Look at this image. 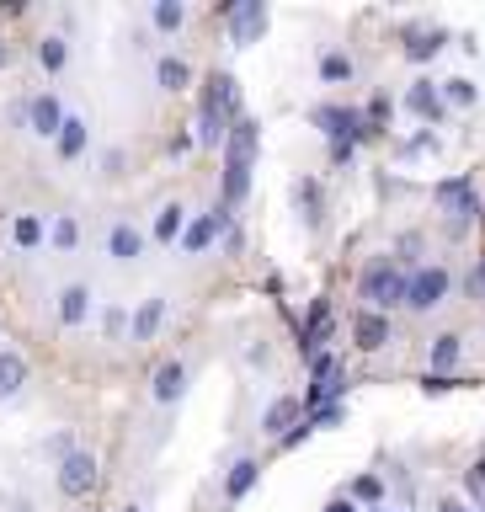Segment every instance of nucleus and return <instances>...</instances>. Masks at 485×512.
<instances>
[{
	"instance_id": "nucleus-28",
	"label": "nucleus",
	"mask_w": 485,
	"mask_h": 512,
	"mask_svg": "<svg viewBox=\"0 0 485 512\" xmlns=\"http://www.w3.org/2000/svg\"><path fill=\"white\" fill-rule=\"evenodd\" d=\"M256 475H262V464H256L251 454H246V459H235V464H230V475H224V496H230V502H240V496L256 486Z\"/></svg>"
},
{
	"instance_id": "nucleus-37",
	"label": "nucleus",
	"mask_w": 485,
	"mask_h": 512,
	"mask_svg": "<svg viewBox=\"0 0 485 512\" xmlns=\"http://www.w3.org/2000/svg\"><path fill=\"white\" fill-rule=\"evenodd\" d=\"M43 454L59 464L64 454H75V438H70V432H54V438H43Z\"/></svg>"
},
{
	"instance_id": "nucleus-16",
	"label": "nucleus",
	"mask_w": 485,
	"mask_h": 512,
	"mask_svg": "<svg viewBox=\"0 0 485 512\" xmlns=\"http://www.w3.org/2000/svg\"><path fill=\"white\" fill-rule=\"evenodd\" d=\"M150 395H155V406H176V400L187 395V363L182 358H166L155 368V379H150Z\"/></svg>"
},
{
	"instance_id": "nucleus-26",
	"label": "nucleus",
	"mask_w": 485,
	"mask_h": 512,
	"mask_svg": "<svg viewBox=\"0 0 485 512\" xmlns=\"http://www.w3.org/2000/svg\"><path fill=\"white\" fill-rule=\"evenodd\" d=\"M182 230H187V208H182V203H160L150 240H160V246H176V240H182Z\"/></svg>"
},
{
	"instance_id": "nucleus-43",
	"label": "nucleus",
	"mask_w": 485,
	"mask_h": 512,
	"mask_svg": "<svg viewBox=\"0 0 485 512\" xmlns=\"http://www.w3.org/2000/svg\"><path fill=\"white\" fill-rule=\"evenodd\" d=\"M326 512H358V507H352V502H331Z\"/></svg>"
},
{
	"instance_id": "nucleus-6",
	"label": "nucleus",
	"mask_w": 485,
	"mask_h": 512,
	"mask_svg": "<svg viewBox=\"0 0 485 512\" xmlns=\"http://www.w3.org/2000/svg\"><path fill=\"white\" fill-rule=\"evenodd\" d=\"M310 118H315V128H320V134H326L331 144H358V139H374V128L363 123V112H358V107H336V102H326V107H315Z\"/></svg>"
},
{
	"instance_id": "nucleus-1",
	"label": "nucleus",
	"mask_w": 485,
	"mask_h": 512,
	"mask_svg": "<svg viewBox=\"0 0 485 512\" xmlns=\"http://www.w3.org/2000/svg\"><path fill=\"white\" fill-rule=\"evenodd\" d=\"M240 118H246V112H240V86H235V75H230V70H214V75L203 80V91H198V128H192V144H203V150H219Z\"/></svg>"
},
{
	"instance_id": "nucleus-33",
	"label": "nucleus",
	"mask_w": 485,
	"mask_h": 512,
	"mask_svg": "<svg viewBox=\"0 0 485 512\" xmlns=\"http://www.w3.org/2000/svg\"><path fill=\"white\" fill-rule=\"evenodd\" d=\"M438 91H443L448 107H475V102H480V86H475V80H443Z\"/></svg>"
},
{
	"instance_id": "nucleus-9",
	"label": "nucleus",
	"mask_w": 485,
	"mask_h": 512,
	"mask_svg": "<svg viewBox=\"0 0 485 512\" xmlns=\"http://www.w3.org/2000/svg\"><path fill=\"white\" fill-rule=\"evenodd\" d=\"M230 230V208H208V214H198V219H187V230H182V240H176V246H182L187 256H198V251H208L214 246V240Z\"/></svg>"
},
{
	"instance_id": "nucleus-36",
	"label": "nucleus",
	"mask_w": 485,
	"mask_h": 512,
	"mask_svg": "<svg viewBox=\"0 0 485 512\" xmlns=\"http://www.w3.org/2000/svg\"><path fill=\"white\" fill-rule=\"evenodd\" d=\"M102 176H107V182H118V176H128V150H123V144H112V150H102Z\"/></svg>"
},
{
	"instance_id": "nucleus-23",
	"label": "nucleus",
	"mask_w": 485,
	"mask_h": 512,
	"mask_svg": "<svg viewBox=\"0 0 485 512\" xmlns=\"http://www.w3.org/2000/svg\"><path fill=\"white\" fill-rule=\"evenodd\" d=\"M464 358V336L459 331H438V336H432V347H427V374H448V368H454Z\"/></svg>"
},
{
	"instance_id": "nucleus-27",
	"label": "nucleus",
	"mask_w": 485,
	"mask_h": 512,
	"mask_svg": "<svg viewBox=\"0 0 485 512\" xmlns=\"http://www.w3.org/2000/svg\"><path fill=\"white\" fill-rule=\"evenodd\" d=\"M326 336H331V304L315 299V304H310V320H304V342H299V352H310V358H315Z\"/></svg>"
},
{
	"instance_id": "nucleus-4",
	"label": "nucleus",
	"mask_w": 485,
	"mask_h": 512,
	"mask_svg": "<svg viewBox=\"0 0 485 512\" xmlns=\"http://www.w3.org/2000/svg\"><path fill=\"white\" fill-rule=\"evenodd\" d=\"M448 294H454V272L443 262H422L416 272H406V310L411 315L438 310V304H448Z\"/></svg>"
},
{
	"instance_id": "nucleus-32",
	"label": "nucleus",
	"mask_w": 485,
	"mask_h": 512,
	"mask_svg": "<svg viewBox=\"0 0 485 512\" xmlns=\"http://www.w3.org/2000/svg\"><path fill=\"white\" fill-rule=\"evenodd\" d=\"M422 251H427V240L416 235V230H406V235L395 240V256H390V262H395L400 272H416V267H422Z\"/></svg>"
},
{
	"instance_id": "nucleus-45",
	"label": "nucleus",
	"mask_w": 485,
	"mask_h": 512,
	"mask_svg": "<svg viewBox=\"0 0 485 512\" xmlns=\"http://www.w3.org/2000/svg\"><path fill=\"white\" fill-rule=\"evenodd\" d=\"M118 512H144V507H134V502H128V507H118Z\"/></svg>"
},
{
	"instance_id": "nucleus-41",
	"label": "nucleus",
	"mask_w": 485,
	"mask_h": 512,
	"mask_svg": "<svg viewBox=\"0 0 485 512\" xmlns=\"http://www.w3.org/2000/svg\"><path fill=\"white\" fill-rule=\"evenodd\" d=\"M246 363H251V368H267V363H272V347H267V342H262V347H251V352H246Z\"/></svg>"
},
{
	"instance_id": "nucleus-19",
	"label": "nucleus",
	"mask_w": 485,
	"mask_h": 512,
	"mask_svg": "<svg viewBox=\"0 0 485 512\" xmlns=\"http://www.w3.org/2000/svg\"><path fill=\"white\" fill-rule=\"evenodd\" d=\"M27 379H32V363H27L16 347H0V406L22 395V390H27Z\"/></svg>"
},
{
	"instance_id": "nucleus-35",
	"label": "nucleus",
	"mask_w": 485,
	"mask_h": 512,
	"mask_svg": "<svg viewBox=\"0 0 485 512\" xmlns=\"http://www.w3.org/2000/svg\"><path fill=\"white\" fill-rule=\"evenodd\" d=\"M102 331L112 336V342H123V336H128V310H123V304H107V310H102Z\"/></svg>"
},
{
	"instance_id": "nucleus-30",
	"label": "nucleus",
	"mask_w": 485,
	"mask_h": 512,
	"mask_svg": "<svg viewBox=\"0 0 485 512\" xmlns=\"http://www.w3.org/2000/svg\"><path fill=\"white\" fill-rule=\"evenodd\" d=\"M150 27L155 32H182L187 27V6H182V0H155V6H150Z\"/></svg>"
},
{
	"instance_id": "nucleus-29",
	"label": "nucleus",
	"mask_w": 485,
	"mask_h": 512,
	"mask_svg": "<svg viewBox=\"0 0 485 512\" xmlns=\"http://www.w3.org/2000/svg\"><path fill=\"white\" fill-rule=\"evenodd\" d=\"M352 75H358V59L352 54H342V48L320 54V80H326V86H342V80H352Z\"/></svg>"
},
{
	"instance_id": "nucleus-21",
	"label": "nucleus",
	"mask_w": 485,
	"mask_h": 512,
	"mask_svg": "<svg viewBox=\"0 0 485 512\" xmlns=\"http://www.w3.org/2000/svg\"><path fill=\"white\" fill-rule=\"evenodd\" d=\"M400 38H406V59H411V64H427V59H438V54H443L448 27H406Z\"/></svg>"
},
{
	"instance_id": "nucleus-7",
	"label": "nucleus",
	"mask_w": 485,
	"mask_h": 512,
	"mask_svg": "<svg viewBox=\"0 0 485 512\" xmlns=\"http://www.w3.org/2000/svg\"><path fill=\"white\" fill-rule=\"evenodd\" d=\"M432 198H438L443 208H448V214H454V224H448V230H464V224H470L475 214H480V192H475V182H470V176H448V182H438V187H432Z\"/></svg>"
},
{
	"instance_id": "nucleus-15",
	"label": "nucleus",
	"mask_w": 485,
	"mask_h": 512,
	"mask_svg": "<svg viewBox=\"0 0 485 512\" xmlns=\"http://www.w3.org/2000/svg\"><path fill=\"white\" fill-rule=\"evenodd\" d=\"M406 112H411V118H422V123L432 128V123H443V118H448V102H443V91L432 86V80H411Z\"/></svg>"
},
{
	"instance_id": "nucleus-18",
	"label": "nucleus",
	"mask_w": 485,
	"mask_h": 512,
	"mask_svg": "<svg viewBox=\"0 0 485 512\" xmlns=\"http://www.w3.org/2000/svg\"><path fill=\"white\" fill-rule=\"evenodd\" d=\"M91 150V123L80 118V112H64V128L54 134V155L59 160H80Z\"/></svg>"
},
{
	"instance_id": "nucleus-46",
	"label": "nucleus",
	"mask_w": 485,
	"mask_h": 512,
	"mask_svg": "<svg viewBox=\"0 0 485 512\" xmlns=\"http://www.w3.org/2000/svg\"><path fill=\"white\" fill-rule=\"evenodd\" d=\"M374 512H384V507H374Z\"/></svg>"
},
{
	"instance_id": "nucleus-17",
	"label": "nucleus",
	"mask_w": 485,
	"mask_h": 512,
	"mask_svg": "<svg viewBox=\"0 0 485 512\" xmlns=\"http://www.w3.org/2000/svg\"><path fill=\"white\" fill-rule=\"evenodd\" d=\"M299 422H304V395H278L267 406V416H262V432L267 438H288Z\"/></svg>"
},
{
	"instance_id": "nucleus-3",
	"label": "nucleus",
	"mask_w": 485,
	"mask_h": 512,
	"mask_svg": "<svg viewBox=\"0 0 485 512\" xmlns=\"http://www.w3.org/2000/svg\"><path fill=\"white\" fill-rule=\"evenodd\" d=\"M358 299H363L374 315L406 310V272H400V267L390 262V256L368 262V267H363V278H358Z\"/></svg>"
},
{
	"instance_id": "nucleus-42",
	"label": "nucleus",
	"mask_w": 485,
	"mask_h": 512,
	"mask_svg": "<svg viewBox=\"0 0 485 512\" xmlns=\"http://www.w3.org/2000/svg\"><path fill=\"white\" fill-rule=\"evenodd\" d=\"M6 64H11V43L0 38V70H6Z\"/></svg>"
},
{
	"instance_id": "nucleus-13",
	"label": "nucleus",
	"mask_w": 485,
	"mask_h": 512,
	"mask_svg": "<svg viewBox=\"0 0 485 512\" xmlns=\"http://www.w3.org/2000/svg\"><path fill=\"white\" fill-rule=\"evenodd\" d=\"M91 288L86 283H64L59 288V299H54V315H59V326L64 331H75V326H86V320H91Z\"/></svg>"
},
{
	"instance_id": "nucleus-44",
	"label": "nucleus",
	"mask_w": 485,
	"mask_h": 512,
	"mask_svg": "<svg viewBox=\"0 0 485 512\" xmlns=\"http://www.w3.org/2000/svg\"><path fill=\"white\" fill-rule=\"evenodd\" d=\"M443 512H470V507H459V502H443Z\"/></svg>"
},
{
	"instance_id": "nucleus-12",
	"label": "nucleus",
	"mask_w": 485,
	"mask_h": 512,
	"mask_svg": "<svg viewBox=\"0 0 485 512\" xmlns=\"http://www.w3.org/2000/svg\"><path fill=\"white\" fill-rule=\"evenodd\" d=\"M144 246H150V235H144L134 219H118V224L107 230V256H112V262H123V267H128V262H139Z\"/></svg>"
},
{
	"instance_id": "nucleus-24",
	"label": "nucleus",
	"mask_w": 485,
	"mask_h": 512,
	"mask_svg": "<svg viewBox=\"0 0 485 512\" xmlns=\"http://www.w3.org/2000/svg\"><path fill=\"white\" fill-rule=\"evenodd\" d=\"M32 54H38V70L43 75H64V64H70V38H64V32H43Z\"/></svg>"
},
{
	"instance_id": "nucleus-38",
	"label": "nucleus",
	"mask_w": 485,
	"mask_h": 512,
	"mask_svg": "<svg viewBox=\"0 0 485 512\" xmlns=\"http://www.w3.org/2000/svg\"><path fill=\"white\" fill-rule=\"evenodd\" d=\"M464 294H470V299H485V256L470 267V278H464Z\"/></svg>"
},
{
	"instance_id": "nucleus-14",
	"label": "nucleus",
	"mask_w": 485,
	"mask_h": 512,
	"mask_svg": "<svg viewBox=\"0 0 485 512\" xmlns=\"http://www.w3.org/2000/svg\"><path fill=\"white\" fill-rule=\"evenodd\" d=\"M352 342H358V352H384V347L395 342V331H390V315L358 310V315H352Z\"/></svg>"
},
{
	"instance_id": "nucleus-25",
	"label": "nucleus",
	"mask_w": 485,
	"mask_h": 512,
	"mask_svg": "<svg viewBox=\"0 0 485 512\" xmlns=\"http://www.w3.org/2000/svg\"><path fill=\"white\" fill-rule=\"evenodd\" d=\"M11 246H16V251H38V246H48V224H43V214H16V219H11Z\"/></svg>"
},
{
	"instance_id": "nucleus-47",
	"label": "nucleus",
	"mask_w": 485,
	"mask_h": 512,
	"mask_svg": "<svg viewBox=\"0 0 485 512\" xmlns=\"http://www.w3.org/2000/svg\"><path fill=\"white\" fill-rule=\"evenodd\" d=\"M480 512H485V507H480Z\"/></svg>"
},
{
	"instance_id": "nucleus-22",
	"label": "nucleus",
	"mask_w": 485,
	"mask_h": 512,
	"mask_svg": "<svg viewBox=\"0 0 485 512\" xmlns=\"http://www.w3.org/2000/svg\"><path fill=\"white\" fill-rule=\"evenodd\" d=\"M155 86L171 91V96H182V91L192 86V64H187L182 54H160V59H155Z\"/></svg>"
},
{
	"instance_id": "nucleus-8",
	"label": "nucleus",
	"mask_w": 485,
	"mask_h": 512,
	"mask_svg": "<svg viewBox=\"0 0 485 512\" xmlns=\"http://www.w3.org/2000/svg\"><path fill=\"white\" fill-rule=\"evenodd\" d=\"M219 22H230V43L251 48L267 32V6L262 0H240V6H219Z\"/></svg>"
},
{
	"instance_id": "nucleus-39",
	"label": "nucleus",
	"mask_w": 485,
	"mask_h": 512,
	"mask_svg": "<svg viewBox=\"0 0 485 512\" xmlns=\"http://www.w3.org/2000/svg\"><path fill=\"white\" fill-rule=\"evenodd\" d=\"M464 491H470V496L485 491V459H475V470H464Z\"/></svg>"
},
{
	"instance_id": "nucleus-2",
	"label": "nucleus",
	"mask_w": 485,
	"mask_h": 512,
	"mask_svg": "<svg viewBox=\"0 0 485 512\" xmlns=\"http://www.w3.org/2000/svg\"><path fill=\"white\" fill-rule=\"evenodd\" d=\"M256 144H262V128L251 118H240L224 139V208L246 203L251 192V166H256Z\"/></svg>"
},
{
	"instance_id": "nucleus-31",
	"label": "nucleus",
	"mask_w": 485,
	"mask_h": 512,
	"mask_svg": "<svg viewBox=\"0 0 485 512\" xmlns=\"http://www.w3.org/2000/svg\"><path fill=\"white\" fill-rule=\"evenodd\" d=\"M48 246H54V251H75L80 246V219L75 214H54V219H48Z\"/></svg>"
},
{
	"instance_id": "nucleus-20",
	"label": "nucleus",
	"mask_w": 485,
	"mask_h": 512,
	"mask_svg": "<svg viewBox=\"0 0 485 512\" xmlns=\"http://www.w3.org/2000/svg\"><path fill=\"white\" fill-rule=\"evenodd\" d=\"M294 208H299V219L310 224V230H320V224H326V187H320L315 176H299L294 182Z\"/></svg>"
},
{
	"instance_id": "nucleus-5",
	"label": "nucleus",
	"mask_w": 485,
	"mask_h": 512,
	"mask_svg": "<svg viewBox=\"0 0 485 512\" xmlns=\"http://www.w3.org/2000/svg\"><path fill=\"white\" fill-rule=\"evenodd\" d=\"M54 480H59V491L70 496V502H86V496L96 491V480H102V464H96L91 448H75V454H64L54 464Z\"/></svg>"
},
{
	"instance_id": "nucleus-34",
	"label": "nucleus",
	"mask_w": 485,
	"mask_h": 512,
	"mask_svg": "<svg viewBox=\"0 0 485 512\" xmlns=\"http://www.w3.org/2000/svg\"><path fill=\"white\" fill-rule=\"evenodd\" d=\"M379 496H384V480L379 475H358L352 491H347V502H379Z\"/></svg>"
},
{
	"instance_id": "nucleus-40",
	"label": "nucleus",
	"mask_w": 485,
	"mask_h": 512,
	"mask_svg": "<svg viewBox=\"0 0 485 512\" xmlns=\"http://www.w3.org/2000/svg\"><path fill=\"white\" fill-rule=\"evenodd\" d=\"M352 155H358V144H331V166H352Z\"/></svg>"
},
{
	"instance_id": "nucleus-11",
	"label": "nucleus",
	"mask_w": 485,
	"mask_h": 512,
	"mask_svg": "<svg viewBox=\"0 0 485 512\" xmlns=\"http://www.w3.org/2000/svg\"><path fill=\"white\" fill-rule=\"evenodd\" d=\"M166 326V294H150V299H139V310L128 315V342L144 347V342H155V331Z\"/></svg>"
},
{
	"instance_id": "nucleus-10",
	"label": "nucleus",
	"mask_w": 485,
	"mask_h": 512,
	"mask_svg": "<svg viewBox=\"0 0 485 512\" xmlns=\"http://www.w3.org/2000/svg\"><path fill=\"white\" fill-rule=\"evenodd\" d=\"M27 102V134H38V139H54L59 128H64V102L54 91H32L22 96Z\"/></svg>"
}]
</instances>
